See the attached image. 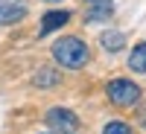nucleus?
<instances>
[{"label": "nucleus", "instance_id": "nucleus-4", "mask_svg": "<svg viewBox=\"0 0 146 134\" xmlns=\"http://www.w3.org/2000/svg\"><path fill=\"white\" fill-rule=\"evenodd\" d=\"M23 15H27L23 0H0V26H9V23L21 20Z\"/></svg>", "mask_w": 146, "mask_h": 134}, {"label": "nucleus", "instance_id": "nucleus-9", "mask_svg": "<svg viewBox=\"0 0 146 134\" xmlns=\"http://www.w3.org/2000/svg\"><path fill=\"white\" fill-rule=\"evenodd\" d=\"M102 134H131V128H129L126 123H108Z\"/></svg>", "mask_w": 146, "mask_h": 134}, {"label": "nucleus", "instance_id": "nucleus-11", "mask_svg": "<svg viewBox=\"0 0 146 134\" xmlns=\"http://www.w3.org/2000/svg\"><path fill=\"white\" fill-rule=\"evenodd\" d=\"M85 3H91V6H96V3H108V0H85Z\"/></svg>", "mask_w": 146, "mask_h": 134}, {"label": "nucleus", "instance_id": "nucleus-12", "mask_svg": "<svg viewBox=\"0 0 146 134\" xmlns=\"http://www.w3.org/2000/svg\"><path fill=\"white\" fill-rule=\"evenodd\" d=\"M47 3H58V0H47Z\"/></svg>", "mask_w": 146, "mask_h": 134}, {"label": "nucleus", "instance_id": "nucleus-7", "mask_svg": "<svg viewBox=\"0 0 146 134\" xmlns=\"http://www.w3.org/2000/svg\"><path fill=\"white\" fill-rule=\"evenodd\" d=\"M129 67L135 70V73H146V41L137 44L135 50H131V55H129Z\"/></svg>", "mask_w": 146, "mask_h": 134}, {"label": "nucleus", "instance_id": "nucleus-10", "mask_svg": "<svg viewBox=\"0 0 146 134\" xmlns=\"http://www.w3.org/2000/svg\"><path fill=\"white\" fill-rule=\"evenodd\" d=\"M137 119H140V125H143V128H146V105H143V108H140V117H137Z\"/></svg>", "mask_w": 146, "mask_h": 134}, {"label": "nucleus", "instance_id": "nucleus-3", "mask_svg": "<svg viewBox=\"0 0 146 134\" xmlns=\"http://www.w3.org/2000/svg\"><path fill=\"white\" fill-rule=\"evenodd\" d=\"M44 123L53 128V134H73L79 128L76 114L67 111V108H50V111L44 114Z\"/></svg>", "mask_w": 146, "mask_h": 134}, {"label": "nucleus", "instance_id": "nucleus-1", "mask_svg": "<svg viewBox=\"0 0 146 134\" xmlns=\"http://www.w3.org/2000/svg\"><path fill=\"white\" fill-rule=\"evenodd\" d=\"M53 55H56V61L62 67L76 70V67L88 64V44L82 38H76V35H67V38H58L53 44Z\"/></svg>", "mask_w": 146, "mask_h": 134}, {"label": "nucleus", "instance_id": "nucleus-6", "mask_svg": "<svg viewBox=\"0 0 146 134\" xmlns=\"http://www.w3.org/2000/svg\"><path fill=\"white\" fill-rule=\"evenodd\" d=\"M100 41H102V47H105L108 53H117V50H123V44H126L123 32H117V29H108V32H102V35H100Z\"/></svg>", "mask_w": 146, "mask_h": 134}, {"label": "nucleus", "instance_id": "nucleus-2", "mask_svg": "<svg viewBox=\"0 0 146 134\" xmlns=\"http://www.w3.org/2000/svg\"><path fill=\"white\" fill-rule=\"evenodd\" d=\"M105 93H108V99H111V105H117V108H131V105H137L140 96H143V90L137 88L135 82H129V79L108 82Z\"/></svg>", "mask_w": 146, "mask_h": 134}, {"label": "nucleus", "instance_id": "nucleus-5", "mask_svg": "<svg viewBox=\"0 0 146 134\" xmlns=\"http://www.w3.org/2000/svg\"><path fill=\"white\" fill-rule=\"evenodd\" d=\"M67 20H70V12H62V9H56V12H47V15L41 18V35H50L53 29L64 26Z\"/></svg>", "mask_w": 146, "mask_h": 134}, {"label": "nucleus", "instance_id": "nucleus-8", "mask_svg": "<svg viewBox=\"0 0 146 134\" xmlns=\"http://www.w3.org/2000/svg\"><path fill=\"white\" fill-rule=\"evenodd\" d=\"M56 82H58V76H56L50 67L38 70V76H35V84H41V88H47V84H56Z\"/></svg>", "mask_w": 146, "mask_h": 134}]
</instances>
